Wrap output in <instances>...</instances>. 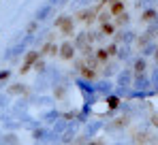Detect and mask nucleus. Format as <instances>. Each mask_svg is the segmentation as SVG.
<instances>
[{"label":"nucleus","mask_w":158,"mask_h":145,"mask_svg":"<svg viewBox=\"0 0 158 145\" xmlns=\"http://www.w3.org/2000/svg\"><path fill=\"white\" fill-rule=\"evenodd\" d=\"M52 9H53V4H45V6H43V9H41V11L36 13V19L41 22V19H43V17H45V15H47V13H49Z\"/></svg>","instance_id":"nucleus-1"},{"label":"nucleus","mask_w":158,"mask_h":145,"mask_svg":"<svg viewBox=\"0 0 158 145\" xmlns=\"http://www.w3.org/2000/svg\"><path fill=\"white\" fill-rule=\"evenodd\" d=\"M58 2H60V0H49V4H53V6H56Z\"/></svg>","instance_id":"nucleus-2"}]
</instances>
